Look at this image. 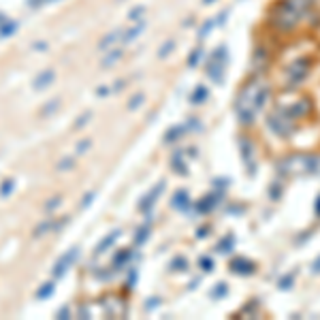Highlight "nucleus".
Listing matches in <instances>:
<instances>
[{"mask_svg": "<svg viewBox=\"0 0 320 320\" xmlns=\"http://www.w3.org/2000/svg\"><path fill=\"white\" fill-rule=\"evenodd\" d=\"M47 2H53V0H45V4H47Z\"/></svg>", "mask_w": 320, "mask_h": 320, "instance_id": "2eb2a0df", "label": "nucleus"}, {"mask_svg": "<svg viewBox=\"0 0 320 320\" xmlns=\"http://www.w3.org/2000/svg\"><path fill=\"white\" fill-rule=\"evenodd\" d=\"M71 165H73L71 160H62V162L58 165V169H71Z\"/></svg>", "mask_w": 320, "mask_h": 320, "instance_id": "ddd939ff", "label": "nucleus"}, {"mask_svg": "<svg viewBox=\"0 0 320 320\" xmlns=\"http://www.w3.org/2000/svg\"><path fill=\"white\" fill-rule=\"evenodd\" d=\"M60 105V98H53V100H49L47 105H43V109H41V115H49L53 109H56Z\"/></svg>", "mask_w": 320, "mask_h": 320, "instance_id": "0eeeda50", "label": "nucleus"}, {"mask_svg": "<svg viewBox=\"0 0 320 320\" xmlns=\"http://www.w3.org/2000/svg\"><path fill=\"white\" fill-rule=\"evenodd\" d=\"M53 81V71H43V73H39L35 81H32V88L35 90H43V88H47Z\"/></svg>", "mask_w": 320, "mask_h": 320, "instance_id": "f03ea898", "label": "nucleus"}, {"mask_svg": "<svg viewBox=\"0 0 320 320\" xmlns=\"http://www.w3.org/2000/svg\"><path fill=\"white\" fill-rule=\"evenodd\" d=\"M0 24H2V15H0Z\"/></svg>", "mask_w": 320, "mask_h": 320, "instance_id": "dca6fc26", "label": "nucleus"}, {"mask_svg": "<svg viewBox=\"0 0 320 320\" xmlns=\"http://www.w3.org/2000/svg\"><path fill=\"white\" fill-rule=\"evenodd\" d=\"M86 147H88V141H84V143H79V145H77V152H84Z\"/></svg>", "mask_w": 320, "mask_h": 320, "instance_id": "4468645a", "label": "nucleus"}, {"mask_svg": "<svg viewBox=\"0 0 320 320\" xmlns=\"http://www.w3.org/2000/svg\"><path fill=\"white\" fill-rule=\"evenodd\" d=\"M58 203H60V196H53V201H49V203H47V205H45V209H47V212H51V209L56 207Z\"/></svg>", "mask_w": 320, "mask_h": 320, "instance_id": "1a4fd4ad", "label": "nucleus"}, {"mask_svg": "<svg viewBox=\"0 0 320 320\" xmlns=\"http://www.w3.org/2000/svg\"><path fill=\"white\" fill-rule=\"evenodd\" d=\"M17 30V24L15 22H6V24H0V39L13 35V32Z\"/></svg>", "mask_w": 320, "mask_h": 320, "instance_id": "423d86ee", "label": "nucleus"}, {"mask_svg": "<svg viewBox=\"0 0 320 320\" xmlns=\"http://www.w3.org/2000/svg\"><path fill=\"white\" fill-rule=\"evenodd\" d=\"M69 316V308H60L58 310V318H66Z\"/></svg>", "mask_w": 320, "mask_h": 320, "instance_id": "9b49d317", "label": "nucleus"}, {"mask_svg": "<svg viewBox=\"0 0 320 320\" xmlns=\"http://www.w3.org/2000/svg\"><path fill=\"white\" fill-rule=\"evenodd\" d=\"M35 49H37V51L47 49V43H43V41H39V43H35Z\"/></svg>", "mask_w": 320, "mask_h": 320, "instance_id": "f8f14e48", "label": "nucleus"}, {"mask_svg": "<svg viewBox=\"0 0 320 320\" xmlns=\"http://www.w3.org/2000/svg\"><path fill=\"white\" fill-rule=\"evenodd\" d=\"M53 227H56V224H53L51 218H45L43 222H39L37 227H35V230H32V235H35V237H43V235H47V233H51Z\"/></svg>", "mask_w": 320, "mask_h": 320, "instance_id": "7ed1b4c3", "label": "nucleus"}, {"mask_svg": "<svg viewBox=\"0 0 320 320\" xmlns=\"http://www.w3.org/2000/svg\"><path fill=\"white\" fill-rule=\"evenodd\" d=\"M51 292H53V284H51V282H45V284L37 290V299H39V301H43V299L51 297Z\"/></svg>", "mask_w": 320, "mask_h": 320, "instance_id": "39448f33", "label": "nucleus"}, {"mask_svg": "<svg viewBox=\"0 0 320 320\" xmlns=\"http://www.w3.org/2000/svg\"><path fill=\"white\" fill-rule=\"evenodd\" d=\"M118 58H120V51H115V53H111V56L107 58V62H105V66H107V64H111L113 60H118Z\"/></svg>", "mask_w": 320, "mask_h": 320, "instance_id": "9d476101", "label": "nucleus"}, {"mask_svg": "<svg viewBox=\"0 0 320 320\" xmlns=\"http://www.w3.org/2000/svg\"><path fill=\"white\" fill-rule=\"evenodd\" d=\"M75 256H77V248H71L69 252H66V256H62V258H60V261L56 263V267H53V275H56V277L62 275L64 271L69 269V265L75 261Z\"/></svg>", "mask_w": 320, "mask_h": 320, "instance_id": "f257e3e1", "label": "nucleus"}, {"mask_svg": "<svg viewBox=\"0 0 320 320\" xmlns=\"http://www.w3.org/2000/svg\"><path fill=\"white\" fill-rule=\"evenodd\" d=\"M120 35H122V32L118 30V32H109V35L103 39V41H100V43H98V47H100V49H107V47H111V45H115V41H118L120 39Z\"/></svg>", "mask_w": 320, "mask_h": 320, "instance_id": "20e7f679", "label": "nucleus"}, {"mask_svg": "<svg viewBox=\"0 0 320 320\" xmlns=\"http://www.w3.org/2000/svg\"><path fill=\"white\" fill-rule=\"evenodd\" d=\"M13 186H15V183H13V180H4V183L0 186V196H9V192L13 190Z\"/></svg>", "mask_w": 320, "mask_h": 320, "instance_id": "6e6552de", "label": "nucleus"}]
</instances>
